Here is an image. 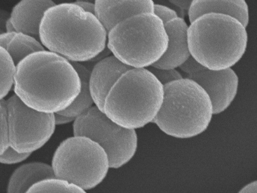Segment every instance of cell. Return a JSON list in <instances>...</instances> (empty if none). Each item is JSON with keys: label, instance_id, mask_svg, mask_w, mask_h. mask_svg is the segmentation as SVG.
<instances>
[{"label": "cell", "instance_id": "cell-31", "mask_svg": "<svg viewBox=\"0 0 257 193\" xmlns=\"http://www.w3.org/2000/svg\"><path fill=\"white\" fill-rule=\"evenodd\" d=\"M95 0H75V1H87L89 2L94 3L95 2Z\"/></svg>", "mask_w": 257, "mask_h": 193}, {"label": "cell", "instance_id": "cell-5", "mask_svg": "<svg viewBox=\"0 0 257 193\" xmlns=\"http://www.w3.org/2000/svg\"><path fill=\"white\" fill-rule=\"evenodd\" d=\"M161 108L153 123L166 135L189 139L205 132L213 114L210 98L196 81L181 78L164 85Z\"/></svg>", "mask_w": 257, "mask_h": 193}, {"label": "cell", "instance_id": "cell-3", "mask_svg": "<svg viewBox=\"0 0 257 193\" xmlns=\"http://www.w3.org/2000/svg\"><path fill=\"white\" fill-rule=\"evenodd\" d=\"M187 31L191 55L204 67L222 70L237 63L248 43L246 27L224 14H202L190 22Z\"/></svg>", "mask_w": 257, "mask_h": 193}, {"label": "cell", "instance_id": "cell-29", "mask_svg": "<svg viewBox=\"0 0 257 193\" xmlns=\"http://www.w3.org/2000/svg\"><path fill=\"white\" fill-rule=\"evenodd\" d=\"M256 188L257 182L256 180H254L244 185L240 189L239 192L256 193L257 192Z\"/></svg>", "mask_w": 257, "mask_h": 193}, {"label": "cell", "instance_id": "cell-27", "mask_svg": "<svg viewBox=\"0 0 257 193\" xmlns=\"http://www.w3.org/2000/svg\"><path fill=\"white\" fill-rule=\"evenodd\" d=\"M75 4L77 5L83 10L94 14V3L87 1H74Z\"/></svg>", "mask_w": 257, "mask_h": 193}, {"label": "cell", "instance_id": "cell-4", "mask_svg": "<svg viewBox=\"0 0 257 193\" xmlns=\"http://www.w3.org/2000/svg\"><path fill=\"white\" fill-rule=\"evenodd\" d=\"M164 94V85L149 68H131L109 91L103 112L124 128L140 129L153 123Z\"/></svg>", "mask_w": 257, "mask_h": 193}, {"label": "cell", "instance_id": "cell-21", "mask_svg": "<svg viewBox=\"0 0 257 193\" xmlns=\"http://www.w3.org/2000/svg\"><path fill=\"white\" fill-rule=\"evenodd\" d=\"M9 146L6 100H0V154Z\"/></svg>", "mask_w": 257, "mask_h": 193}, {"label": "cell", "instance_id": "cell-6", "mask_svg": "<svg viewBox=\"0 0 257 193\" xmlns=\"http://www.w3.org/2000/svg\"><path fill=\"white\" fill-rule=\"evenodd\" d=\"M168 43L164 23L151 12L125 19L107 34L108 49L132 68H148L153 65L163 55Z\"/></svg>", "mask_w": 257, "mask_h": 193}, {"label": "cell", "instance_id": "cell-7", "mask_svg": "<svg viewBox=\"0 0 257 193\" xmlns=\"http://www.w3.org/2000/svg\"><path fill=\"white\" fill-rule=\"evenodd\" d=\"M51 165L56 177L85 191L101 183L110 168L107 154L101 146L80 135L69 137L59 145Z\"/></svg>", "mask_w": 257, "mask_h": 193}, {"label": "cell", "instance_id": "cell-23", "mask_svg": "<svg viewBox=\"0 0 257 193\" xmlns=\"http://www.w3.org/2000/svg\"><path fill=\"white\" fill-rule=\"evenodd\" d=\"M31 154L21 153L9 146L0 154V163L6 165H13L21 163L27 159Z\"/></svg>", "mask_w": 257, "mask_h": 193}, {"label": "cell", "instance_id": "cell-26", "mask_svg": "<svg viewBox=\"0 0 257 193\" xmlns=\"http://www.w3.org/2000/svg\"><path fill=\"white\" fill-rule=\"evenodd\" d=\"M54 121L56 126L67 124L74 122L75 118L62 115L59 113L54 114Z\"/></svg>", "mask_w": 257, "mask_h": 193}, {"label": "cell", "instance_id": "cell-1", "mask_svg": "<svg viewBox=\"0 0 257 193\" xmlns=\"http://www.w3.org/2000/svg\"><path fill=\"white\" fill-rule=\"evenodd\" d=\"M13 88L28 107L54 114L73 102L80 92L81 81L71 62L45 49L28 55L15 66Z\"/></svg>", "mask_w": 257, "mask_h": 193}, {"label": "cell", "instance_id": "cell-18", "mask_svg": "<svg viewBox=\"0 0 257 193\" xmlns=\"http://www.w3.org/2000/svg\"><path fill=\"white\" fill-rule=\"evenodd\" d=\"M77 71L81 81L80 92L73 102L59 113L76 118L87 111L94 104L89 86L90 71L80 62H71Z\"/></svg>", "mask_w": 257, "mask_h": 193}, {"label": "cell", "instance_id": "cell-25", "mask_svg": "<svg viewBox=\"0 0 257 193\" xmlns=\"http://www.w3.org/2000/svg\"><path fill=\"white\" fill-rule=\"evenodd\" d=\"M203 67L204 66L191 55L179 67L181 70L186 73L187 75L198 71Z\"/></svg>", "mask_w": 257, "mask_h": 193}, {"label": "cell", "instance_id": "cell-15", "mask_svg": "<svg viewBox=\"0 0 257 193\" xmlns=\"http://www.w3.org/2000/svg\"><path fill=\"white\" fill-rule=\"evenodd\" d=\"M190 22L206 13L231 16L246 27L249 21V8L245 0H192L187 10Z\"/></svg>", "mask_w": 257, "mask_h": 193}, {"label": "cell", "instance_id": "cell-30", "mask_svg": "<svg viewBox=\"0 0 257 193\" xmlns=\"http://www.w3.org/2000/svg\"><path fill=\"white\" fill-rule=\"evenodd\" d=\"M176 7L185 10H187L192 0H169Z\"/></svg>", "mask_w": 257, "mask_h": 193}, {"label": "cell", "instance_id": "cell-13", "mask_svg": "<svg viewBox=\"0 0 257 193\" xmlns=\"http://www.w3.org/2000/svg\"><path fill=\"white\" fill-rule=\"evenodd\" d=\"M153 0H95L94 15L107 32L120 21L133 16L154 13Z\"/></svg>", "mask_w": 257, "mask_h": 193}, {"label": "cell", "instance_id": "cell-16", "mask_svg": "<svg viewBox=\"0 0 257 193\" xmlns=\"http://www.w3.org/2000/svg\"><path fill=\"white\" fill-rule=\"evenodd\" d=\"M56 177L51 165L41 162L22 164L10 176L7 187L8 193L27 192L34 184L45 178Z\"/></svg>", "mask_w": 257, "mask_h": 193}, {"label": "cell", "instance_id": "cell-22", "mask_svg": "<svg viewBox=\"0 0 257 193\" xmlns=\"http://www.w3.org/2000/svg\"><path fill=\"white\" fill-rule=\"evenodd\" d=\"M149 68L163 85L183 77L176 68H159L153 66Z\"/></svg>", "mask_w": 257, "mask_h": 193}, {"label": "cell", "instance_id": "cell-19", "mask_svg": "<svg viewBox=\"0 0 257 193\" xmlns=\"http://www.w3.org/2000/svg\"><path fill=\"white\" fill-rule=\"evenodd\" d=\"M78 186L57 177L40 180L32 185L27 192H85Z\"/></svg>", "mask_w": 257, "mask_h": 193}, {"label": "cell", "instance_id": "cell-8", "mask_svg": "<svg viewBox=\"0 0 257 193\" xmlns=\"http://www.w3.org/2000/svg\"><path fill=\"white\" fill-rule=\"evenodd\" d=\"M73 132L74 135L87 137L101 146L107 154L110 168L127 164L137 150L136 130L115 123L95 105L75 118Z\"/></svg>", "mask_w": 257, "mask_h": 193}, {"label": "cell", "instance_id": "cell-28", "mask_svg": "<svg viewBox=\"0 0 257 193\" xmlns=\"http://www.w3.org/2000/svg\"><path fill=\"white\" fill-rule=\"evenodd\" d=\"M9 15L6 10L0 8V34L6 31V23Z\"/></svg>", "mask_w": 257, "mask_h": 193}, {"label": "cell", "instance_id": "cell-17", "mask_svg": "<svg viewBox=\"0 0 257 193\" xmlns=\"http://www.w3.org/2000/svg\"><path fill=\"white\" fill-rule=\"evenodd\" d=\"M0 46L8 53L15 66L28 55L45 49L38 39L15 31L0 34Z\"/></svg>", "mask_w": 257, "mask_h": 193}, {"label": "cell", "instance_id": "cell-14", "mask_svg": "<svg viewBox=\"0 0 257 193\" xmlns=\"http://www.w3.org/2000/svg\"><path fill=\"white\" fill-rule=\"evenodd\" d=\"M164 25L168 36V46L162 57L151 66L177 68L191 56L187 38L189 25L179 16L170 20Z\"/></svg>", "mask_w": 257, "mask_h": 193}, {"label": "cell", "instance_id": "cell-12", "mask_svg": "<svg viewBox=\"0 0 257 193\" xmlns=\"http://www.w3.org/2000/svg\"><path fill=\"white\" fill-rule=\"evenodd\" d=\"M56 4L52 0H20L12 9L6 31H15L39 40L40 25L45 11Z\"/></svg>", "mask_w": 257, "mask_h": 193}, {"label": "cell", "instance_id": "cell-9", "mask_svg": "<svg viewBox=\"0 0 257 193\" xmlns=\"http://www.w3.org/2000/svg\"><path fill=\"white\" fill-rule=\"evenodd\" d=\"M9 146L21 153L32 154L53 135L54 114L31 109L14 94L6 100Z\"/></svg>", "mask_w": 257, "mask_h": 193}, {"label": "cell", "instance_id": "cell-10", "mask_svg": "<svg viewBox=\"0 0 257 193\" xmlns=\"http://www.w3.org/2000/svg\"><path fill=\"white\" fill-rule=\"evenodd\" d=\"M187 77L198 83L208 94L214 115L226 110L237 95L239 78L232 68L215 70L204 67Z\"/></svg>", "mask_w": 257, "mask_h": 193}, {"label": "cell", "instance_id": "cell-20", "mask_svg": "<svg viewBox=\"0 0 257 193\" xmlns=\"http://www.w3.org/2000/svg\"><path fill=\"white\" fill-rule=\"evenodd\" d=\"M15 65L8 53L0 46V100L13 88Z\"/></svg>", "mask_w": 257, "mask_h": 193}, {"label": "cell", "instance_id": "cell-24", "mask_svg": "<svg viewBox=\"0 0 257 193\" xmlns=\"http://www.w3.org/2000/svg\"><path fill=\"white\" fill-rule=\"evenodd\" d=\"M154 13L162 21L164 24L179 16L174 9L165 5L155 3L154 7Z\"/></svg>", "mask_w": 257, "mask_h": 193}, {"label": "cell", "instance_id": "cell-2", "mask_svg": "<svg viewBox=\"0 0 257 193\" xmlns=\"http://www.w3.org/2000/svg\"><path fill=\"white\" fill-rule=\"evenodd\" d=\"M107 32L94 14L74 2L61 3L44 13L39 40L46 50L70 62L90 60L106 46Z\"/></svg>", "mask_w": 257, "mask_h": 193}, {"label": "cell", "instance_id": "cell-11", "mask_svg": "<svg viewBox=\"0 0 257 193\" xmlns=\"http://www.w3.org/2000/svg\"><path fill=\"white\" fill-rule=\"evenodd\" d=\"M131 67L110 55L98 61L90 71L89 86L94 105L103 111L105 98L118 78Z\"/></svg>", "mask_w": 257, "mask_h": 193}]
</instances>
